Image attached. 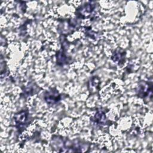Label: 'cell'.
Returning <instances> with one entry per match:
<instances>
[{"mask_svg": "<svg viewBox=\"0 0 153 153\" xmlns=\"http://www.w3.org/2000/svg\"><path fill=\"white\" fill-rule=\"evenodd\" d=\"M27 118V114L25 111H22L15 115L14 119L16 124L19 126H22L26 121Z\"/></svg>", "mask_w": 153, "mask_h": 153, "instance_id": "7a4b0ae2", "label": "cell"}, {"mask_svg": "<svg viewBox=\"0 0 153 153\" xmlns=\"http://www.w3.org/2000/svg\"><path fill=\"white\" fill-rule=\"evenodd\" d=\"M60 99V95L57 91H49L45 95V99L48 103H54Z\"/></svg>", "mask_w": 153, "mask_h": 153, "instance_id": "6da1fadb", "label": "cell"}, {"mask_svg": "<svg viewBox=\"0 0 153 153\" xmlns=\"http://www.w3.org/2000/svg\"><path fill=\"white\" fill-rule=\"evenodd\" d=\"M94 120L97 124H102L105 122L106 116L102 111H98L94 117Z\"/></svg>", "mask_w": 153, "mask_h": 153, "instance_id": "277c9868", "label": "cell"}, {"mask_svg": "<svg viewBox=\"0 0 153 153\" xmlns=\"http://www.w3.org/2000/svg\"><path fill=\"white\" fill-rule=\"evenodd\" d=\"M93 7L92 5L91 4H87V5H84V7H82V8L81 9V11L79 13V14L84 17V16H87L88 15H89V14H90L92 11H93Z\"/></svg>", "mask_w": 153, "mask_h": 153, "instance_id": "3957f363", "label": "cell"}]
</instances>
